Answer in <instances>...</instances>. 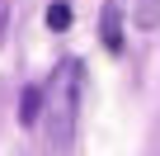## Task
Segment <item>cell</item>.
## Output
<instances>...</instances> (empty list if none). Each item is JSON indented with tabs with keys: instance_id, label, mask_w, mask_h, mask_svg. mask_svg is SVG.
<instances>
[{
	"instance_id": "277c9868",
	"label": "cell",
	"mask_w": 160,
	"mask_h": 156,
	"mask_svg": "<svg viewBox=\"0 0 160 156\" xmlns=\"http://www.w3.org/2000/svg\"><path fill=\"white\" fill-rule=\"evenodd\" d=\"M137 24L141 29H155L160 24V0H137Z\"/></svg>"
},
{
	"instance_id": "5b68a950",
	"label": "cell",
	"mask_w": 160,
	"mask_h": 156,
	"mask_svg": "<svg viewBox=\"0 0 160 156\" xmlns=\"http://www.w3.org/2000/svg\"><path fill=\"white\" fill-rule=\"evenodd\" d=\"M47 29H71V5H61V0H57V5H47Z\"/></svg>"
},
{
	"instance_id": "3957f363",
	"label": "cell",
	"mask_w": 160,
	"mask_h": 156,
	"mask_svg": "<svg viewBox=\"0 0 160 156\" xmlns=\"http://www.w3.org/2000/svg\"><path fill=\"white\" fill-rule=\"evenodd\" d=\"M38 118H42V85H28L24 100H19V123L24 128H38Z\"/></svg>"
},
{
	"instance_id": "6da1fadb",
	"label": "cell",
	"mask_w": 160,
	"mask_h": 156,
	"mask_svg": "<svg viewBox=\"0 0 160 156\" xmlns=\"http://www.w3.org/2000/svg\"><path fill=\"white\" fill-rule=\"evenodd\" d=\"M80 85H85V71H80L75 57L57 62L52 76H47V85H42V142L47 151H66L71 137H75V114H80Z\"/></svg>"
},
{
	"instance_id": "8992f818",
	"label": "cell",
	"mask_w": 160,
	"mask_h": 156,
	"mask_svg": "<svg viewBox=\"0 0 160 156\" xmlns=\"http://www.w3.org/2000/svg\"><path fill=\"white\" fill-rule=\"evenodd\" d=\"M5 10H10V5H5V0H0V29H5Z\"/></svg>"
},
{
	"instance_id": "7a4b0ae2",
	"label": "cell",
	"mask_w": 160,
	"mask_h": 156,
	"mask_svg": "<svg viewBox=\"0 0 160 156\" xmlns=\"http://www.w3.org/2000/svg\"><path fill=\"white\" fill-rule=\"evenodd\" d=\"M104 47L122 52V5L118 0H108V10H104Z\"/></svg>"
}]
</instances>
